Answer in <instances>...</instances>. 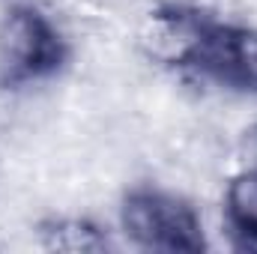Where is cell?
<instances>
[{
    "mask_svg": "<svg viewBox=\"0 0 257 254\" xmlns=\"http://www.w3.org/2000/svg\"><path fill=\"white\" fill-rule=\"evenodd\" d=\"M128 239L150 251H197L203 245L200 221L189 203L165 191H138L123 206Z\"/></svg>",
    "mask_w": 257,
    "mask_h": 254,
    "instance_id": "1",
    "label": "cell"
},
{
    "mask_svg": "<svg viewBox=\"0 0 257 254\" xmlns=\"http://www.w3.org/2000/svg\"><path fill=\"white\" fill-rule=\"evenodd\" d=\"M63 57V39L57 27L33 12L15 9L0 21V78L12 84L39 81Z\"/></svg>",
    "mask_w": 257,
    "mask_h": 254,
    "instance_id": "2",
    "label": "cell"
},
{
    "mask_svg": "<svg viewBox=\"0 0 257 254\" xmlns=\"http://www.w3.org/2000/svg\"><path fill=\"white\" fill-rule=\"evenodd\" d=\"M206 21L194 9H159L138 27V48L150 63L186 66L197 63L206 42Z\"/></svg>",
    "mask_w": 257,
    "mask_h": 254,
    "instance_id": "3",
    "label": "cell"
},
{
    "mask_svg": "<svg viewBox=\"0 0 257 254\" xmlns=\"http://www.w3.org/2000/svg\"><path fill=\"white\" fill-rule=\"evenodd\" d=\"M227 87H257V33L245 27H209L197 63Z\"/></svg>",
    "mask_w": 257,
    "mask_h": 254,
    "instance_id": "4",
    "label": "cell"
},
{
    "mask_svg": "<svg viewBox=\"0 0 257 254\" xmlns=\"http://www.w3.org/2000/svg\"><path fill=\"white\" fill-rule=\"evenodd\" d=\"M227 221L230 230L245 242L257 248V168L239 174L230 186H227Z\"/></svg>",
    "mask_w": 257,
    "mask_h": 254,
    "instance_id": "5",
    "label": "cell"
},
{
    "mask_svg": "<svg viewBox=\"0 0 257 254\" xmlns=\"http://www.w3.org/2000/svg\"><path fill=\"white\" fill-rule=\"evenodd\" d=\"M42 236H45L42 245L51 251H102L105 248V236L81 218H60L48 224Z\"/></svg>",
    "mask_w": 257,
    "mask_h": 254,
    "instance_id": "6",
    "label": "cell"
}]
</instances>
